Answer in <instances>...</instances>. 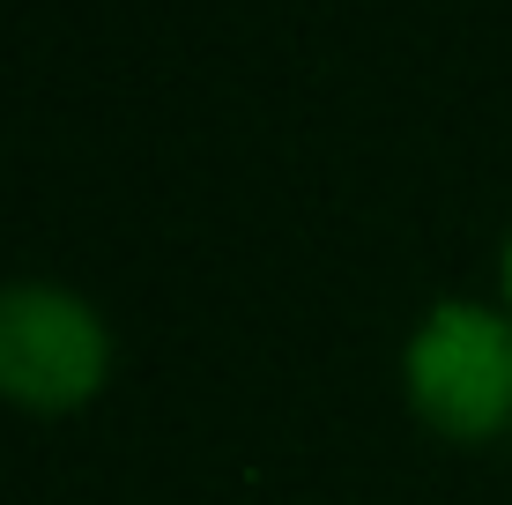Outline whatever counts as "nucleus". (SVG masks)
<instances>
[{"mask_svg":"<svg viewBox=\"0 0 512 505\" xmlns=\"http://www.w3.org/2000/svg\"><path fill=\"white\" fill-rule=\"evenodd\" d=\"M498 305L512 312V231H505V246H498Z\"/></svg>","mask_w":512,"mask_h":505,"instance_id":"3","label":"nucleus"},{"mask_svg":"<svg viewBox=\"0 0 512 505\" xmlns=\"http://www.w3.org/2000/svg\"><path fill=\"white\" fill-rule=\"evenodd\" d=\"M401 394L446 446L512 439V312L498 298H438L401 342Z\"/></svg>","mask_w":512,"mask_h":505,"instance_id":"1","label":"nucleus"},{"mask_svg":"<svg viewBox=\"0 0 512 505\" xmlns=\"http://www.w3.org/2000/svg\"><path fill=\"white\" fill-rule=\"evenodd\" d=\"M112 320L52 275L0 283V402L23 416H82L112 387Z\"/></svg>","mask_w":512,"mask_h":505,"instance_id":"2","label":"nucleus"}]
</instances>
